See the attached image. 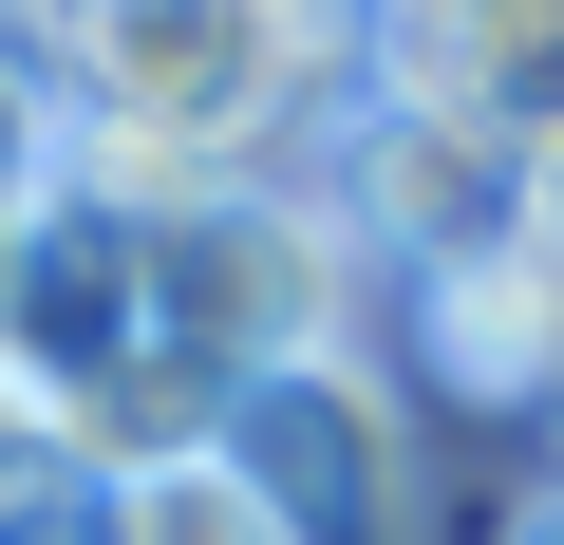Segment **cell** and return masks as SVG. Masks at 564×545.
<instances>
[{
  "mask_svg": "<svg viewBox=\"0 0 564 545\" xmlns=\"http://www.w3.org/2000/svg\"><path fill=\"white\" fill-rule=\"evenodd\" d=\"M57 207H76V95L0 39V244H39Z\"/></svg>",
  "mask_w": 564,
  "mask_h": 545,
  "instance_id": "cell-7",
  "label": "cell"
},
{
  "mask_svg": "<svg viewBox=\"0 0 564 545\" xmlns=\"http://www.w3.org/2000/svg\"><path fill=\"white\" fill-rule=\"evenodd\" d=\"M395 358L433 414H564V244H470L433 283H395Z\"/></svg>",
  "mask_w": 564,
  "mask_h": 545,
  "instance_id": "cell-3",
  "label": "cell"
},
{
  "mask_svg": "<svg viewBox=\"0 0 564 545\" xmlns=\"http://www.w3.org/2000/svg\"><path fill=\"white\" fill-rule=\"evenodd\" d=\"M489 545H564V489H527V508H508V526H489Z\"/></svg>",
  "mask_w": 564,
  "mask_h": 545,
  "instance_id": "cell-8",
  "label": "cell"
},
{
  "mask_svg": "<svg viewBox=\"0 0 564 545\" xmlns=\"http://www.w3.org/2000/svg\"><path fill=\"white\" fill-rule=\"evenodd\" d=\"M358 95H414V113H470V132L545 151L564 132V0H377Z\"/></svg>",
  "mask_w": 564,
  "mask_h": 545,
  "instance_id": "cell-5",
  "label": "cell"
},
{
  "mask_svg": "<svg viewBox=\"0 0 564 545\" xmlns=\"http://www.w3.org/2000/svg\"><path fill=\"white\" fill-rule=\"evenodd\" d=\"M113 545H302L263 508L245 451H188V470H113Z\"/></svg>",
  "mask_w": 564,
  "mask_h": 545,
  "instance_id": "cell-6",
  "label": "cell"
},
{
  "mask_svg": "<svg viewBox=\"0 0 564 545\" xmlns=\"http://www.w3.org/2000/svg\"><path fill=\"white\" fill-rule=\"evenodd\" d=\"M0 20H20V0H0Z\"/></svg>",
  "mask_w": 564,
  "mask_h": 545,
  "instance_id": "cell-9",
  "label": "cell"
},
{
  "mask_svg": "<svg viewBox=\"0 0 564 545\" xmlns=\"http://www.w3.org/2000/svg\"><path fill=\"white\" fill-rule=\"evenodd\" d=\"M226 451L263 470V508L302 526V545H377V526L414 508V451H395V395H377L358 358H302V377L226 395Z\"/></svg>",
  "mask_w": 564,
  "mask_h": 545,
  "instance_id": "cell-4",
  "label": "cell"
},
{
  "mask_svg": "<svg viewBox=\"0 0 564 545\" xmlns=\"http://www.w3.org/2000/svg\"><path fill=\"white\" fill-rule=\"evenodd\" d=\"M358 302H377V244H358V207H339L321 170H263V188L151 226V320H170V358H207L226 395L302 377V358H358Z\"/></svg>",
  "mask_w": 564,
  "mask_h": 545,
  "instance_id": "cell-1",
  "label": "cell"
},
{
  "mask_svg": "<svg viewBox=\"0 0 564 545\" xmlns=\"http://www.w3.org/2000/svg\"><path fill=\"white\" fill-rule=\"evenodd\" d=\"M321 188L358 207L377 283H433V263H470V244H527V151L470 132V113H414V95H358L321 132Z\"/></svg>",
  "mask_w": 564,
  "mask_h": 545,
  "instance_id": "cell-2",
  "label": "cell"
}]
</instances>
